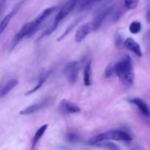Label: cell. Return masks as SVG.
Wrapping results in <instances>:
<instances>
[{
  "label": "cell",
  "mask_w": 150,
  "mask_h": 150,
  "mask_svg": "<svg viewBox=\"0 0 150 150\" xmlns=\"http://www.w3.org/2000/svg\"><path fill=\"white\" fill-rule=\"evenodd\" d=\"M114 73L126 84L132 85L134 81V70L133 62L129 56H125L114 65Z\"/></svg>",
  "instance_id": "1"
},
{
  "label": "cell",
  "mask_w": 150,
  "mask_h": 150,
  "mask_svg": "<svg viewBox=\"0 0 150 150\" xmlns=\"http://www.w3.org/2000/svg\"><path fill=\"white\" fill-rule=\"evenodd\" d=\"M133 138L128 133L123 130H114L100 133L89 141V143L92 145H95L98 143L105 142L108 140L122 141V142H130Z\"/></svg>",
  "instance_id": "2"
},
{
  "label": "cell",
  "mask_w": 150,
  "mask_h": 150,
  "mask_svg": "<svg viewBox=\"0 0 150 150\" xmlns=\"http://www.w3.org/2000/svg\"><path fill=\"white\" fill-rule=\"evenodd\" d=\"M57 9V7H51L48 8L44 10L42 13H40L36 18L32 21V29H31L30 32H29V35L27 38H30L32 35H35L39 29L40 26H41L42 23L51 16L52 13H54Z\"/></svg>",
  "instance_id": "3"
},
{
  "label": "cell",
  "mask_w": 150,
  "mask_h": 150,
  "mask_svg": "<svg viewBox=\"0 0 150 150\" xmlns=\"http://www.w3.org/2000/svg\"><path fill=\"white\" fill-rule=\"evenodd\" d=\"M78 1H79V0H67L64 3V5L61 7V9L57 13L55 19H54V23L51 25L54 29H57L59 23L61 22V21L63 20L66 16H68L71 13V11L74 9L75 6L76 5Z\"/></svg>",
  "instance_id": "4"
},
{
  "label": "cell",
  "mask_w": 150,
  "mask_h": 150,
  "mask_svg": "<svg viewBox=\"0 0 150 150\" xmlns=\"http://www.w3.org/2000/svg\"><path fill=\"white\" fill-rule=\"evenodd\" d=\"M80 64L78 62L73 61L67 63L64 68V74L67 81L71 85L75 84L79 78Z\"/></svg>",
  "instance_id": "5"
},
{
  "label": "cell",
  "mask_w": 150,
  "mask_h": 150,
  "mask_svg": "<svg viewBox=\"0 0 150 150\" xmlns=\"http://www.w3.org/2000/svg\"><path fill=\"white\" fill-rule=\"evenodd\" d=\"M112 10L113 6H111V7H106V6H105V7H100L96 12V13L95 15V17L93 18V21L91 23L92 30H98L101 26L103 21L106 18V17H108V15H110V13H111Z\"/></svg>",
  "instance_id": "6"
},
{
  "label": "cell",
  "mask_w": 150,
  "mask_h": 150,
  "mask_svg": "<svg viewBox=\"0 0 150 150\" xmlns=\"http://www.w3.org/2000/svg\"><path fill=\"white\" fill-rule=\"evenodd\" d=\"M31 29H32V21L26 23L21 28L20 30L16 34V35L13 38V40H12L11 44H10V51L16 48V45L19 43L21 40L25 37H28L29 32H30Z\"/></svg>",
  "instance_id": "7"
},
{
  "label": "cell",
  "mask_w": 150,
  "mask_h": 150,
  "mask_svg": "<svg viewBox=\"0 0 150 150\" xmlns=\"http://www.w3.org/2000/svg\"><path fill=\"white\" fill-rule=\"evenodd\" d=\"M59 111L63 114H76L81 111L80 108L74 103L68 100L63 99L60 102L59 105Z\"/></svg>",
  "instance_id": "8"
},
{
  "label": "cell",
  "mask_w": 150,
  "mask_h": 150,
  "mask_svg": "<svg viewBox=\"0 0 150 150\" xmlns=\"http://www.w3.org/2000/svg\"><path fill=\"white\" fill-rule=\"evenodd\" d=\"M48 99H44L42 100H41L40 102L38 103L33 104V105H29V106L26 107L24 109L20 111L19 114H20L21 115H30V114L36 113L37 111L42 109L44 107H45L48 105Z\"/></svg>",
  "instance_id": "9"
},
{
  "label": "cell",
  "mask_w": 150,
  "mask_h": 150,
  "mask_svg": "<svg viewBox=\"0 0 150 150\" xmlns=\"http://www.w3.org/2000/svg\"><path fill=\"white\" fill-rule=\"evenodd\" d=\"M92 30V24L91 23H83L82 26L78 29L76 31V35H75V40L76 42H81L86 38L88 35L90 33L91 31Z\"/></svg>",
  "instance_id": "10"
},
{
  "label": "cell",
  "mask_w": 150,
  "mask_h": 150,
  "mask_svg": "<svg viewBox=\"0 0 150 150\" xmlns=\"http://www.w3.org/2000/svg\"><path fill=\"white\" fill-rule=\"evenodd\" d=\"M124 44V46L127 48V50H129L130 51L133 52V54H136L137 57H142V51L141 49V47L139 45V44L137 42L134 40L133 38H127L123 42Z\"/></svg>",
  "instance_id": "11"
},
{
  "label": "cell",
  "mask_w": 150,
  "mask_h": 150,
  "mask_svg": "<svg viewBox=\"0 0 150 150\" xmlns=\"http://www.w3.org/2000/svg\"><path fill=\"white\" fill-rule=\"evenodd\" d=\"M21 4H22V1H20V2H19L18 4L17 5H16V7L12 10V11L10 12L9 14H7V16L2 19V21L0 22V35H1V34L3 33V32L5 30V29L7 28V26H8L9 23H10V21H11V19L13 18V16L17 13L18 11L19 8L21 7Z\"/></svg>",
  "instance_id": "12"
},
{
  "label": "cell",
  "mask_w": 150,
  "mask_h": 150,
  "mask_svg": "<svg viewBox=\"0 0 150 150\" xmlns=\"http://www.w3.org/2000/svg\"><path fill=\"white\" fill-rule=\"evenodd\" d=\"M130 102L131 103H133V105H135L136 106L138 107L139 110H140L141 112L146 117H149L150 116V111H149V108L148 107L147 104L142 100L141 98H133L130 100Z\"/></svg>",
  "instance_id": "13"
},
{
  "label": "cell",
  "mask_w": 150,
  "mask_h": 150,
  "mask_svg": "<svg viewBox=\"0 0 150 150\" xmlns=\"http://www.w3.org/2000/svg\"><path fill=\"white\" fill-rule=\"evenodd\" d=\"M18 84V81L16 79H12L8 81L4 85H3L0 88V98H2L5 97L10 92H11L15 87Z\"/></svg>",
  "instance_id": "14"
},
{
  "label": "cell",
  "mask_w": 150,
  "mask_h": 150,
  "mask_svg": "<svg viewBox=\"0 0 150 150\" xmlns=\"http://www.w3.org/2000/svg\"><path fill=\"white\" fill-rule=\"evenodd\" d=\"M48 127V125H43L41 126L37 130L36 133H35V136H34L33 139H32V148L31 150L35 149V146L38 144V143L39 142V141L40 140L41 138L42 137V136L44 135V133H45V131L47 130Z\"/></svg>",
  "instance_id": "15"
},
{
  "label": "cell",
  "mask_w": 150,
  "mask_h": 150,
  "mask_svg": "<svg viewBox=\"0 0 150 150\" xmlns=\"http://www.w3.org/2000/svg\"><path fill=\"white\" fill-rule=\"evenodd\" d=\"M91 76H92V64L91 61H89L85 64L83 69V84L85 86H89L92 84L91 81Z\"/></svg>",
  "instance_id": "16"
},
{
  "label": "cell",
  "mask_w": 150,
  "mask_h": 150,
  "mask_svg": "<svg viewBox=\"0 0 150 150\" xmlns=\"http://www.w3.org/2000/svg\"><path fill=\"white\" fill-rule=\"evenodd\" d=\"M50 74H51V71L46 72L45 73H44V74L40 77V80L38 81V83H37L36 86H35L34 88H32V89H31L30 90L27 91V92L25 93V96H29V95H32L33 93L36 92L38 89H40L41 86L43 85V83H45V81L47 80V79H48V76H50Z\"/></svg>",
  "instance_id": "17"
},
{
  "label": "cell",
  "mask_w": 150,
  "mask_h": 150,
  "mask_svg": "<svg viewBox=\"0 0 150 150\" xmlns=\"http://www.w3.org/2000/svg\"><path fill=\"white\" fill-rule=\"evenodd\" d=\"M98 1H100V0H81L80 4H79V10L84 11V10H88Z\"/></svg>",
  "instance_id": "18"
},
{
  "label": "cell",
  "mask_w": 150,
  "mask_h": 150,
  "mask_svg": "<svg viewBox=\"0 0 150 150\" xmlns=\"http://www.w3.org/2000/svg\"><path fill=\"white\" fill-rule=\"evenodd\" d=\"M95 146H98V147L103 148V149H105L107 150H120L117 145L111 143V142H102L95 144Z\"/></svg>",
  "instance_id": "19"
},
{
  "label": "cell",
  "mask_w": 150,
  "mask_h": 150,
  "mask_svg": "<svg viewBox=\"0 0 150 150\" xmlns=\"http://www.w3.org/2000/svg\"><path fill=\"white\" fill-rule=\"evenodd\" d=\"M80 21H81V18H79V19H77V20H76L75 21H73V23H72L71 24H70V26L67 28V29H66V30L64 31V33L62 34V35H60L59 38H58L57 41L63 40V39H64V38H65V37L70 33V32H71V31L73 29V28H74L75 26L78 24V23H79V22Z\"/></svg>",
  "instance_id": "20"
},
{
  "label": "cell",
  "mask_w": 150,
  "mask_h": 150,
  "mask_svg": "<svg viewBox=\"0 0 150 150\" xmlns=\"http://www.w3.org/2000/svg\"><path fill=\"white\" fill-rule=\"evenodd\" d=\"M142 24L139 21H133L129 26V30H130V33L133 34V35H137L142 30Z\"/></svg>",
  "instance_id": "21"
},
{
  "label": "cell",
  "mask_w": 150,
  "mask_h": 150,
  "mask_svg": "<svg viewBox=\"0 0 150 150\" xmlns=\"http://www.w3.org/2000/svg\"><path fill=\"white\" fill-rule=\"evenodd\" d=\"M139 0H124V4L127 10H135L139 5Z\"/></svg>",
  "instance_id": "22"
},
{
  "label": "cell",
  "mask_w": 150,
  "mask_h": 150,
  "mask_svg": "<svg viewBox=\"0 0 150 150\" xmlns=\"http://www.w3.org/2000/svg\"><path fill=\"white\" fill-rule=\"evenodd\" d=\"M114 73V65L112 64H109L108 66L106 67L105 70V76L106 78H110L112 76V75Z\"/></svg>",
  "instance_id": "23"
},
{
  "label": "cell",
  "mask_w": 150,
  "mask_h": 150,
  "mask_svg": "<svg viewBox=\"0 0 150 150\" xmlns=\"http://www.w3.org/2000/svg\"><path fill=\"white\" fill-rule=\"evenodd\" d=\"M8 0H0V16L5 10Z\"/></svg>",
  "instance_id": "24"
},
{
  "label": "cell",
  "mask_w": 150,
  "mask_h": 150,
  "mask_svg": "<svg viewBox=\"0 0 150 150\" xmlns=\"http://www.w3.org/2000/svg\"><path fill=\"white\" fill-rule=\"evenodd\" d=\"M67 140L70 142H76L79 140V137L75 133H69L67 135Z\"/></svg>",
  "instance_id": "25"
},
{
  "label": "cell",
  "mask_w": 150,
  "mask_h": 150,
  "mask_svg": "<svg viewBox=\"0 0 150 150\" xmlns=\"http://www.w3.org/2000/svg\"><path fill=\"white\" fill-rule=\"evenodd\" d=\"M116 45H117V47H120L122 45V38L121 36H120L119 34H117V37H116V42H115Z\"/></svg>",
  "instance_id": "26"
},
{
  "label": "cell",
  "mask_w": 150,
  "mask_h": 150,
  "mask_svg": "<svg viewBox=\"0 0 150 150\" xmlns=\"http://www.w3.org/2000/svg\"><path fill=\"white\" fill-rule=\"evenodd\" d=\"M146 21H147L148 23H150V8L148 10L147 13H146Z\"/></svg>",
  "instance_id": "27"
}]
</instances>
